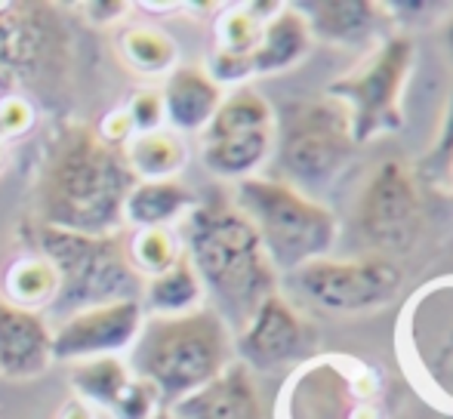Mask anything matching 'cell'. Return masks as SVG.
<instances>
[{
	"label": "cell",
	"mask_w": 453,
	"mask_h": 419,
	"mask_svg": "<svg viewBox=\"0 0 453 419\" xmlns=\"http://www.w3.org/2000/svg\"><path fill=\"white\" fill-rule=\"evenodd\" d=\"M0 164H4V145H0Z\"/></svg>",
	"instance_id": "obj_35"
},
{
	"label": "cell",
	"mask_w": 453,
	"mask_h": 419,
	"mask_svg": "<svg viewBox=\"0 0 453 419\" xmlns=\"http://www.w3.org/2000/svg\"><path fill=\"white\" fill-rule=\"evenodd\" d=\"M305 16L309 31H315L324 41L355 43L367 37L376 25V6L367 0H327V4H309Z\"/></svg>",
	"instance_id": "obj_20"
},
{
	"label": "cell",
	"mask_w": 453,
	"mask_h": 419,
	"mask_svg": "<svg viewBox=\"0 0 453 419\" xmlns=\"http://www.w3.org/2000/svg\"><path fill=\"white\" fill-rule=\"evenodd\" d=\"M31 240L59 278V290L47 306L56 321H65L93 306L142 296L145 281L130 263L127 234H81L37 222L31 225Z\"/></svg>",
	"instance_id": "obj_4"
},
{
	"label": "cell",
	"mask_w": 453,
	"mask_h": 419,
	"mask_svg": "<svg viewBox=\"0 0 453 419\" xmlns=\"http://www.w3.org/2000/svg\"><path fill=\"white\" fill-rule=\"evenodd\" d=\"M197 204V194L182 179H136L124 201V219L133 228H167Z\"/></svg>",
	"instance_id": "obj_15"
},
{
	"label": "cell",
	"mask_w": 453,
	"mask_h": 419,
	"mask_svg": "<svg viewBox=\"0 0 453 419\" xmlns=\"http://www.w3.org/2000/svg\"><path fill=\"white\" fill-rule=\"evenodd\" d=\"M111 419H151L164 410L157 389L142 377H130V383L124 385V392L118 395V401L111 404Z\"/></svg>",
	"instance_id": "obj_27"
},
{
	"label": "cell",
	"mask_w": 453,
	"mask_h": 419,
	"mask_svg": "<svg viewBox=\"0 0 453 419\" xmlns=\"http://www.w3.org/2000/svg\"><path fill=\"white\" fill-rule=\"evenodd\" d=\"M139 302H142V312H149L151 317L188 315L195 309H201L203 287L197 281L195 269H191L188 256L180 253V259L167 271H161L155 278H145Z\"/></svg>",
	"instance_id": "obj_16"
},
{
	"label": "cell",
	"mask_w": 453,
	"mask_h": 419,
	"mask_svg": "<svg viewBox=\"0 0 453 419\" xmlns=\"http://www.w3.org/2000/svg\"><path fill=\"white\" fill-rule=\"evenodd\" d=\"M426 170H429L432 176H444L448 170H453V93H450L448 114H444L441 139H438V145L429 151V157H426Z\"/></svg>",
	"instance_id": "obj_31"
},
{
	"label": "cell",
	"mask_w": 453,
	"mask_h": 419,
	"mask_svg": "<svg viewBox=\"0 0 453 419\" xmlns=\"http://www.w3.org/2000/svg\"><path fill=\"white\" fill-rule=\"evenodd\" d=\"M278 170L296 192L324 188L352 157V118L340 99H318L284 108L278 126Z\"/></svg>",
	"instance_id": "obj_6"
},
{
	"label": "cell",
	"mask_w": 453,
	"mask_h": 419,
	"mask_svg": "<svg viewBox=\"0 0 453 419\" xmlns=\"http://www.w3.org/2000/svg\"><path fill=\"white\" fill-rule=\"evenodd\" d=\"M161 96L164 120H170L173 133H203V126L213 120L216 108L222 105L219 84L201 65H176Z\"/></svg>",
	"instance_id": "obj_14"
},
{
	"label": "cell",
	"mask_w": 453,
	"mask_h": 419,
	"mask_svg": "<svg viewBox=\"0 0 453 419\" xmlns=\"http://www.w3.org/2000/svg\"><path fill=\"white\" fill-rule=\"evenodd\" d=\"M315 330L296 315V309L278 293H272L253 312L244 330L238 333L234 352L247 370H278L293 361H303L315 348Z\"/></svg>",
	"instance_id": "obj_11"
},
{
	"label": "cell",
	"mask_w": 453,
	"mask_h": 419,
	"mask_svg": "<svg viewBox=\"0 0 453 419\" xmlns=\"http://www.w3.org/2000/svg\"><path fill=\"white\" fill-rule=\"evenodd\" d=\"M130 367L120 361L118 354H105V358H90L74 364L72 385L84 404H96V408H111L124 385L130 383Z\"/></svg>",
	"instance_id": "obj_22"
},
{
	"label": "cell",
	"mask_w": 453,
	"mask_h": 419,
	"mask_svg": "<svg viewBox=\"0 0 453 419\" xmlns=\"http://www.w3.org/2000/svg\"><path fill=\"white\" fill-rule=\"evenodd\" d=\"M413 65V41L392 37L361 68L330 84V96L340 99L352 118V139L367 142L376 133L401 126V90Z\"/></svg>",
	"instance_id": "obj_7"
},
{
	"label": "cell",
	"mask_w": 453,
	"mask_h": 419,
	"mask_svg": "<svg viewBox=\"0 0 453 419\" xmlns=\"http://www.w3.org/2000/svg\"><path fill=\"white\" fill-rule=\"evenodd\" d=\"M448 43H450V53H453V22H450V31H448Z\"/></svg>",
	"instance_id": "obj_33"
},
{
	"label": "cell",
	"mask_w": 453,
	"mask_h": 419,
	"mask_svg": "<svg viewBox=\"0 0 453 419\" xmlns=\"http://www.w3.org/2000/svg\"><path fill=\"white\" fill-rule=\"evenodd\" d=\"M35 124V105L22 96L0 99V136H22Z\"/></svg>",
	"instance_id": "obj_29"
},
{
	"label": "cell",
	"mask_w": 453,
	"mask_h": 419,
	"mask_svg": "<svg viewBox=\"0 0 453 419\" xmlns=\"http://www.w3.org/2000/svg\"><path fill=\"white\" fill-rule=\"evenodd\" d=\"M358 228L373 250L401 253L423 228V201L417 179L401 161H382L364 182L358 198Z\"/></svg>",
	"instance_id": "obj_9"
},
{
	"label": "cell",
	"mask_w": 453,
	"mask_h": 419,
	"mask_svg": "<svg viewBox=\"0 0 453 419\" xmlns=\"http://www.w3.org/2000/svg\"><path fill=\"white\" fill-rule=\"evenodd\" d=\"M234 207L257 228L274 269H303L311 259H321L336 238L334 213L280 179H241L234 188Z\"/></svg>",
	"instance_id": "obj_5"
},
{
	"label": "cell",
	"mask_w": 453,
	"mask_h": 419,
	"mask_svg": "<svg viewBox=\"0 0 453 419\" xmlns=\"http://www.w3.org/2000/svg\"><path fill=\"white\" fill-rule=\"evenodd\" d=\"M210 78L216 84H234V80H247L253 74V62L250 56H234V53H222L216 50V56L210 59Z\"/></svg>",
	"instance_id": "obj_30"
},
{
	"label": "cell",
	"mask_w": 453,
	"mask_h": 419,
	"mask_svg": "<svg viewBox=\"0 0 453 419\" xmlns=\"http://www.w3.org/2000/svg\"><path fill=\"white\" fill-rule=\"evenodd\" d=\"M272 145H274V126H269V130L238 133V136H226V139H210V142H203L201 157H203V167L219 176V179L241 182L269 157Z\"/></svg>",
	"instance_id": "obj_18"
},
{
	"label": "cell",
	"mask_w": 453,
	"mask_h": 419,
	"mask_svg": "<svg viewBox=\"0 0 453 419\" xmlns=\"http://www.w3.org/2000/svg\"><path fill=\"white\" fill-rule=\"evenodd\" d=\"M182 244L170 228H139L130 238V263L142 278L167 271L180 259Z\"/></svg>",
	"instance_id": "obj_25"
},
{
	"label": "cell",
	"mask_w": 453,
	"mask_h": 419,
	"mask_svg": "<svg viewBox=\"0 0 453 419\" xmlns=\"http://www.w3.org/2000/svg\"><path fill=\"white\" fill-rule=\"evenodd\" d=\"M59 419H96V414L90 410V404H84L81 398H74V401H68L65 408H62Z\"/></svg>",
	"instance_id": "obj_32"
},
{
	"label": "cell",
	"mask_w": 453,
	"mask_h": 419,
	"mask_svg": "<svg viewBox=\"0 0 453 419\" xmlns=\"http://www.w3.org/2000/svg\"><path fill=\"white\" fill-rule=\"evenodd\" d=\"M269 126H274V114L269 103L257 90H250V87H241L232 96H222V105L216 108L213 120L203 126V142L238 136V133L269 130Z\"/></svg>",
	"instance_id": "obj_21"
},
{
	"label": "cell",
	"mask_w": 453,
	"mask_h": 419,
	"mask_svg": "<svg viewBox=\"0 0 453 419\" xmlns=\"http://www.w3.org/2000/svg\"><path fill=\"white\" fill-rule=\"evenodd\" d=\"M293 287L321 312L361 315L388 306L401 290V269L386 256L336 263V259H311L303 269L290 271Z\"/></svg>",
	"instance_id": "obj_8"
},
{
	"label": "cell",
	"mask_w": 453,
	"mask_h": 419,
	"mask_svg": "<svg viewBox=\"0 0 453 419\" xmlns=\"http://www.w3.org/2000/svg\"><path fill=\"white\" fill-rule=\"evenodd\" d=\"M124 111H127V118H130V124H133V133L161 130V124H164V96H161V90H151V87L136 90L130 96V103H127Z\"/></svg>",
	"instance_id": "obj_28"
},
{
	"label": "cell",
	"mask_w": 453,
	"mask_h": 419,
	"mask_svg": "<svg viewBox=\"0 0 453 419\" xmlns=\"http://www.w3.org/2000/svg\"><path fill=\"white\" fill-rule=\"evenodd\" d=\"M259 16L250 10H232L219 19V50L234 56H250L259 43Z\"/></svg>",
	"instance_id": "obj_26"
},
{
	"label": "cell",
	"mask_w": 453,
	"mask_h": 419,
	"mask_svg": "<svg viewBox=\"0 0 453 419\" xmlns=\"http://www.w3.org/2000/svg\"><path fill=\"white\" fill-rule=\"evenodd\" d=\"M120 53L139 74H164L180 59L176 41L155 25H130L120 31Z\"/></svg>",
	"instance_id": "obj_23"
},
{
	"label": "cell",
	"mask_w": 453,
	"mask_h": 419,
	"mask_svg": "<svg viewBox=\"0 0 453 419\" xmlns=\"http://www.w3.org/2000/svg\"><path fill=\"white\" fill-rule=\"evenodd\" d=\"M182 253L203 293L213 300V312L234 333H241L253 312L278 293V275L257 228L234 207V201L222 194H210L185 213Z\"/></svg>",
	"instance_id": "obj_1"
},
{
	"label": "cell",
	"mask_w": 453,
	"mask_h": 419,
	"mask_svg": "<svg viewBox=\"0 0 453 419\" xmlns=\"http://www.w3.org/2000/svg\"><path fill=\"white\" fill-rule=\"evenodd\" d=\"M311 31L303 12L280 10L278 16L269 19V25L259 34L257 50L250 53L253 74H272L280 68H290L296 59H303L309 50Z\"/></svg>",
	"instance_id": "obj_17"
},
{
	"label": "cell",
	"mask_w": 453,
	"mask_h": 419,
	"mask_svg": "<svg viewBox=\"0 0 453 419\" xmlns=\"http://www.w3.org/2000/svg\"><path fill=\"white\" fill-rule=\"evenodd\" d=\"M142 321L145 312L139 300L84 309V312L59 321V327L53 330L50 354L59 364H81L90 358L118 354L136 342Z\"/></svg>",
	"instance_id": "obj_10"
},
{
	"label": "cell",
	"mask_w": 453,
	"mask_h": 419,
	"mask_svg": "<svg viewBox=\"0 0 453 419\" xmlns=\"http://www.w3.org/2000/svg\"><path fill=\"white\" fill-rule=\"evenodd\" d=\"M151 419H170V414H167V410H161V414H157V416H151Z\"/></svg>",
	"instance_id": "obj_34"
},
{
	"label": "cell",
	"mask_w": 453,
	"mask_h": 419,
	"mask_svg": "<svg viewBox=\"0 0 453 419\" xmlns=\"http://www.w3.org/2000/svg\"><path fill=\"white\" fill-rule=\"evenodd\" d=\"M124 155L136 179H176L188 161L182 136L173 130L136 133L124 145Z\"/></svg>",
	"instance_id": "obj_19"
},
{
	"label": "cell",
	"mask_w": 453,
	"mask_h": 419,
	"mask_svg": "<svg viewBox=\"0 0 453 419\" xmlns=\"http://www.w3.org/2000/svg\"><path fill=\"white\" fill-rule=\"evenodd\" d=\"M136 186L124 149L90 126H72L53 145L41 179L47 225L81 234H111L124 222V201Z\"/></svg>",
	"instance_id": "obj_2"
},
{
	"label": "cell",
	"mask_w": 453,
	"mask_h": 419,
	"mask_svg": "<svg viewBox=\"0 0 453 419\" xmlns=\"http://www.w3.org/2000/svg\"><path fill=\"white\" fill-rule=\"evenodd\" d=\"M167 414L170 419H265L253 373L241 361H232L216 379L167 408Z\"/></svg>",
	"instance_id": "obj_12"
},
{
	"label": "cell",
	"mask_w": 453,
	"mask_h": 419,
	"mask_svg": "<svg viewBox=\"0 0 453 419\" xmlns=\"http://www.w3.org/2000/svg\"><path fill=\"white\" fill-rule=\"evenodd\" d=\"M234 342L213 309H195L188 315L149 317L130 346L133 377L149 379L161 395L164 410L216 379L232 364Z\"/></svg>",
	"instance_id": "obj_3"
},
{
	"label": "cell",
	"mask_w": 453,
	"mask_h": 419,
	"mask_svg": "<svg viewBox=\"0 0 453 419\" xmlns=\"http://www.w3.org/2000/svg\"><path fill=\"white\" fill-rule=\"evenodd\" d=\"M59 290L56 269L43 256L16 259L6 271V302L35 312L37 306H50Z\"/></svg>",
	"instance_id": "obj_24"
},
{
	"label": "cell",
	"mask_w": 453,
	"mask_h": 419,
	"mask_svg": "<svg viewBox=\"0 0 453 419\" xmlns=\"http://www.w3.org/2000/svg\"><path fill=\"white\" fill-rule=\"evenodd\" d=\"M47 321L37 312L0 300V373L12 379H31L53 361Z\"/></svg>",
	"instance_id": "obj_13"
}]
</instances>
